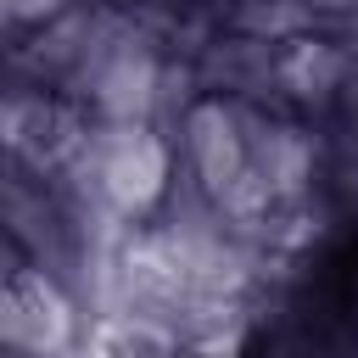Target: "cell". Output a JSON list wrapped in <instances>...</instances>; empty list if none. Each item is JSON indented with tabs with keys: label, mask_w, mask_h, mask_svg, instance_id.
I'll return each instance as SVG.
<instances>
[{
	"label": "cell",
	"mask_w": 358,
	"mask_h": 358,
	"mask_svg": "<svg viewBox=\"0 0 358 358\" xmlns=\"http://www.w3.org/2000/svg\"><path fill=\"white\" fill-rule=\"evenodd\" d=\"M179 151V207L246 246L280 252L324 201L313 129L229 78H196L168 106Z\"/></svg>",
	"instance_id": "obj_1"
},
{
	"label": "cell",
	"mask_w": 358,
	"mask_h": 358,
	"mask_svg": "<svg viewBox=\"0 0 358 358\" xmlns=\"http://www.w3.org/2000/svg\"><path fill=\"white\" fill-rule=\"evenodd\" d=\"M67 185L84 218H101L123 235L173 218L179 213V151H173L168 112L95 117Z\"/></svg>",
	"instance_id": "obj_2"
},
{
	"label": "cell",
	"mask_w": 358,
	"mask_h": 358,
	"mask_svg": "<svg viewBox=\"0 0 358 358\" xmlns=\"http://www.w3.org/2000/svg\"><path fill=\"white\" fill-rule=\"evenodd\" d=\"M313 145H319V185L330 207L358 213V56L330 90V101L308 117Z\"/></svg>",
	"instance_id": "obj_3"
},
{
	"label": "cell",
	"mask_w": 358,
	"mask_h": 358,
	"mask_svg": "<svg viewBox=\"0 0 358 358\" xmlns=\"http://www.w3.org/2000/svg\"><path fill=\"white\" fill-rule=\"evenodd\" d=\"M90 0H0V39H34L84 11Z\"/></svg>",
	"instance_id": "obj_4"
}]
</instances>
